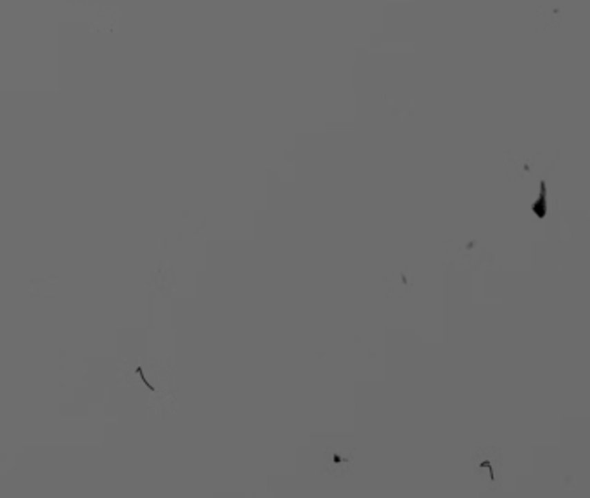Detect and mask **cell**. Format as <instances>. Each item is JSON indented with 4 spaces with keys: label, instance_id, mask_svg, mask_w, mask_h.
<instances>
[{
    "label": "cell",
    "instance_id": "1",
    "mask_svg": "<svg viewBox=\"0 0 590 498\" xmlns=\"http://www.w3.org/2000/svg\"><path fill=\"white\" fill-rule=\"evenodd\" d=\"M352 455V453H350ZM346 455V450L341 448H329L325 452V459H327V466L324 467L322 474H334V476H345L348 470H352L353 459Z\"/></svg>",
    "mask_w": 590,
    "mask_h": 498
},
{
    "label": "cell",
    "instance_id": "5",
    "mask_svg": "<svg viewBox=\"0 0 590 498\" xmlns=\"http://www.w3.org/2000/svg\"><path fill=\"white\" fill-rule=\"evenodd\" d=\"M397 277H391V279L395 280V282H391L390 279L386 277V282H388V291H393L391 293V296H400L403 293H407L409 291V277L406 276V274H400L395 272Z\"/></svg>",
    "mask_w": 590,
    "mask_h": 498
},
{
    "label": "cell",
    "instance_id": "2",
    "mask_svg": "<svg viewBox=\"0 0 590 498\" xmlns=\"http://www.w3.org/2000/svg\"><path fill=\"white\" fill-rule=\"evenodd\" d=\"M559 23H561L559 9L554 8V6H544V8L535 15L533 32H547V30H554L558 28Z\"/></svg>",
    "mask_w": 590,
    "mask_h": 498
},
{
    "label": "cell",
    "instance_id": "4",
    "mask_svg": "<svg viewBox=\"0 0 590 498\" xmlns=\"http://www.w3.org/2000/svg\"><path fill=\"white\" fill-rule=\"evenodd\" d=\"M528 168H530V160H526V157L523 156H516V154H507L506 171L511 178L520 177Z\"/></svg>",
    "mask_w": 590,
    "mask_h": 498
},
{
    "label": "cell",
    "instance_id": "3",
    "mask_svg": "<svg viewBox=\"0 0 590 498\" xmlns=\"http://www.w3.org/2000/svg\"><path fill=\"white\" fill-rule=\"evenodd\" d=\"M493 448H488V455H482V450H478L475 457L476 474L482 476L483 472L488 474V483H495V474L500 469V457H493Z\"/></svg>",
    "mask_w": 590,
    "mask_h": 498
}]
</instances>
